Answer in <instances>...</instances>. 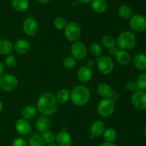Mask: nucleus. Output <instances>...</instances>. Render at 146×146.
Listing matches in <instances>:
<instances>
[{"label": "nucleus", "mask_w": 146, "mask_h": 146, "mask_svg": "<svg viewBox=\"0 0 146 146\" xmlns=\"http://www.w3.org/2000/svg\"><path fill=\"white\" fill-rule=\"evenodd\" d=\"M58 103L56 96L51 92H44L40 94L37 100V110L42 115L51 116L56 113Z\"/></svg>", "instance_id": "1"}, {"label": "nucleus", "mask_w": 146, "mask_h": 146, "mask_svg": "<svg viewBox=\"0 0 146 146\" xmlns=\"http://www.w3.org/2000/svg\"><path fill=\"white\" fill-rule=\"evenodd\" d=\"M70 91H71L70 100L76 106L85 105L88 102L91 98V92L89 89L85 85H77L71 89Z\"/></svg>", "instance_id": "2"}, {"label": "nucleus", "mask_w": 146, "mask_h": 146, "mask_svg": "<svg viewBox=\"0 0 146 146\" xmlns=\"http://www.w3.org/2000/svg\"><path fill=\"white\" fill-rule=\"evenodd\" d=\"M137 42L136 36L130 31H124L118 36L116 39V46L119 50H131L135 47Z\"/></svg>", "instance_id": "3"}, {"label": "nucleus", "mask_w": 146, "mask_h": 146, "mask_svg": "<svg viewBox=\"0 0 146 146\" xmlns=\"http://www.w3.org/2000/svg\"><path fill=\"white\" fill-rule=\"evenodd\" d=\"M115 109V104L113 98H103L97 105V112L101 117L107 118L112 115Z\"/></svg>", "instance_id": "4"}, {"label": "nucleus", "mask_w": 146, "mask_h": 146, "mask_svg": "<svg viewBox=\"0 0 146 146\" xmlns=\"http://www.w3.org/2000/svg\"><path fill=\"white\" fill-rule=\"evenodd\" d=\"M64 30L66 39L72 42L78 41L82 33L81 26L75 21L67 23V25Z\"/></svg>", "instance_id": "5"}, {"label": "nucleus", "mask_w": 146, "mask_h": 146, "mask_svg": "<svg viewBox=\"0 0 146 146\" xmlns=\"http://www.w3.org/2000/svg\"><path fill=\"white\" fill-rule=\"evenodd\" d=\"M19 80L16 76L9 73H4L0 76V89L4 92H11L17 88Z\"/></svg>", "instance_id": "6"}, {"label": "nucleus", "mask_w": 146, "mask_h": 146, "mask_svg": "<svg viewBox=\"0 0 146 146\" xmlns=\"http://www.w3.org/2000/svg\"><path fill=\"white\" fill-rule=\"evenodd\" d=\"M97 68L101 74L108 75L113 72L114 69L113 60L110 56H100L97 59Z\"/></svg>", "instance_id": "7"}, {"label": "nucleus", "mask_w": 146, "mask_h": 146, "mask_svg": "<svg viewBox=\"0 0 146 146\" xmlns=\"http://www.w3.org/2000/svg\"><path fill=\"white\" fill-rule=\"evenodd\" d=\"M71 54L76 60H82L88 54V50L84 42L81 41H76L71 46Z\"/></svg>", "instance_id": "8"}, {"label": "nucleus", "mask_w": 146, "mask_h": 146, "mask_svg": "<svg viewBox=\"0 0 146 146\" xmlns=\"http://www.w3.org/2000/svg\"><path fill=\"white\" fill-rule=\"evenodd\" d=\"M130 27L135 32H142L146 29V20L142 14H133L130 19Z\"/></svg>", "instance_id": "9"}, {"label": "nucleus", "mask_w": 146, "mask_h": 146, "mask_svg": "<svg viewBox=\"0 0 146 146\" xmlns=\"http://www.w3.org/2000/svg\"><path fill=\"white\" fill-rule=\"evenodd\" d=\"M132 104L138 110H146V91L137 90L133 93L131 98Z\"/></svg>", "instance_id": "10"}, {"label": "nucleus", "mask_w": 146, "mask_h": 146, "mask_svg": "<svg viewBox=\"0 0 146 146\" xmlns=\"http://www.w3.org/2000/svg\"><path fill=\"white\" fill-rule=\"evenodd\" d=\"M23 31L29 37L35 36L38 31V24L36 20L32 17L26 19L23 24Z\"/></svg>", "instance_id": "11"}, {"label": "nucleus", "mask_w": 146, "mask_h": 146, "mask_svg": "<svg viewBox=\"0 0 146 146\" xmlns=\"http://www.w3.org/2000/svg\"><path fill=\"white\" fill-rule=\"evenodd\" d=\"M106 130L105 123L101 120H95L90 127V137L91 139L98 138L103 135Z\"/></svg>", "instance_id": "12"}, {"label": "nucleus", "mask_w": 146, "mask_h": 146, "mask_svg": "<svg viewBox=\"0 0 146 146\" xmlns=\"http://www.w3.org/2000/svg\"><path fill=\"white\" fill-rule=\"evenodd\" d=\"M14 127L17 133L21 135H27L31 131V126L29 120L24 118H19L14 124Z\"/></svg>", "instance_id": "13"}, {"label": "nucleus", "mask_w": 146, "mask_h": 146, "mask_svg": "<svg viewBox=\"0 0 146 146\" xmlns=\"http://www.w3.org/2000/svg\"><path fill=\"white\" fill-rule=\"evenodd\" d=\"M96 91L98 95L103 98H113L115 91L110 84L106 82H101L97 85Z\"/></svg>", "instance_id": "14"}, {"label": "nucleus", "mask_w": 146, "mask_h": 146, "mask_svg": "<svg viewBox=\"0 0 146 146\" xmlns=\"http://www.w3.org/2000/svg\"><path fill=\"white\" fill-rule=\"evenodd\" d=\"M72 141L71 135L66 130H61L56 135V142L58 146H71Z\"/></svg>", "instance_id": "15"}, {"label": "nucleus", "mask_w": 146, "mask_h": 146, "mask_svg": "<svg viewBox=\"0 0 146 146\" xmlns=\"http://www.w3.org/2000/svg\"><path fill=\"white\" fill-rule=\"evenodd\" d=\"M77 77L82 83H88L93 77V70L86 65H83L77 71Z\"/></svg>", "instance_id": "16"}, {"label": "nucleus", "mask_w": 146, "mask_h": 146, "mask_svg": "<svg viewBox=\"0 0 146 146\" xmlns=\"http://www.w3.org/2000/svg\"><path fill=\"white\" fill-rule=\"evenodd\" d=\"M35 126L39 133H43L49 130L51 127V121L47 116L41 115L36 120Z\"/></svg>", "instance_id": "17"}, {"label": "nucleus", "mask_w": 146, "mask_h": 146, "mask_svg": "<svg viewBox=\"0 0 146 146\" xmlns=\"http://www.w3.org/2000/svg\"><path fill=\"white\" fill-rule=\"evenodd\" d=\"M31 48V44L28 40L25 39L18 40L14 44V50L19 54H25Z\"/></svg>", "instance_id": "18"}, {"label": "nucleus", "mask_w": 146, "mask_h": 146, "mask_svg": "<svg viewBox=\"0 0 146 146\" xmlns=\"http://www.w3.org/2000/svg\"><path fill=\"white\" fill-rule=\"evenodd\" d=\"M115 57L117 62L123 66L128 64L131 60V54H129L128 51H125V50H118L115 54Z\"/></svg>", "instance_id": "19"}, {"label": "nucleus", "mask_w": 146, "mask_h": 146, "mask_svg": "<svg viewBox=\"0 0 146 146\" xmlns=\"http://www.w3.org/2000/svg\"><path fill=\"white\" fill-rule=\"evenodd\" d=\"M134 66L140 71L146 70V54L143 53H138L134 57L133 60Z\"/></svg>", "instance_id": "20"}, {"label": "nucleus", "mask_w": 146, "mask_h": 146, "mask_svg": "<svg viewBox=\"0 0 146 146\" xmlns=\"http://www.w3.org/2000/svg\"><path fill=\"white\" fill-rule=\"evenodd\" d=\"M91 5L92 9L98 14L104 13L108 9V2L106 0H92Z\"/></svg>", "instance_id": "21"}, {"label": "nucleus", "mask_w": 146, "mask_h": 146, "mask_svg": "<svg viewBox=\"0 0 146 146\" xmlns=\"http://www.w3.org/2000/svg\"><path fill=\"white\" fill-rule=\"evenodd\" d=\"M14 50V44L10 40L7 39L0 40V54L1 55H8L11 54Z\"/></svg>", "instance_id": "22"}, {"label": "nucleus", "mask_w": 146, "mask_h": 146, "mask_svg": "<svg viewBox=\"0 0 146 146\" xmlns=\"http://www.w3.org/2000/svg\"><path fill=\"white\" fill-rule=\"evenodd\" d=\"M55 96L58 104H66L71 98V91L67 88L61 89L57 92Z\"/></svg>", "instance_id": "23"}, {"label": "nucleus", "mask_w": 146, "mask_h": 146, "mask_svg": "<svg viewBox=\"0 0 146 146\" xmlns=\"http://www.w3.org/2000/svg\"><path fill=\"white\" fill-rule=\"evenodd\" d=\"M37 113H38V110L36 107L33 105H27L21 110V115L23 118L30 120L36 117Z\"/></svg>", "instance_id": "24"}, {"label": "nucleus", "mask_w": 146, "mask_h": 146, "mask_svg": "<svg viewBox=\"0 0 146 146\" xmlns=\"http://www.w3.org/2000/svg\"><path fill=\"white\" fill-rule=\"evenodd\" d=\"M29 0H11V6L13 9L19 12L26 11L29 7Z\"/></svg>", "instance_id": "25"}, {"label": "nucleus", "mask_w": 146, "mask_h": 146, "mask_svg": "<svg viewBox=\"0 0 146 146\" xmlns=\"http://www.w3.org/2000/svg\"><path fill=\"white\" fill-rule=\"evenodd\" d=\"M118 14L123 19H129L133 15V11L130 6L123 4L118 8Z\"/></svg>", "instance_id": "26"}, {"label": "nucleus", "mask_w": 146, "mask_h": 146, "mask_svg": "<svg viewBox=\"0 0 146 146\" xmlns=\"http://www.w3.org/2000/svg\"><path fill=\"white\" fill-rule=\"evenodd\" d=\"M29 146H46V143L43 140L42 136L37 133L31 135L28 140Z\"/></svg>", "instance_id": "27"}, {"label": "nucleus", "mask_w": 146, "mask_h": 146, "mask_svg": "<svg viewBox=\"0 0 146 146\" xmlns=\"http://www.w3.org/2000/svg\"><path fill=\"white\" fill-rule=\"evenodd\" d=\"M104 138L106 142H109V143H113L117 138V131L113 127H108L106 128L104 134Z\"/></svg>", "instance_id": "28"}, {"label": "nucleus", "mask_w": 146, "mask_h": 146, "mask_svg": "<svg viewBox=\"0 0 146 146\" xmlns=\"http://www.w3.org/2000/svg\"><path fill=\"white\" fill-rule=\"evenodd\" d=\"M101 44L105 48L109 49L114 46H116V40L113 36L109 34L104 35L101 40Z\"/></svg>", "instance_id": "29"}, {"label": "nucleus", "mask_w": 146, "mask_h": 146, "mask_svg": "<svg viewBox=\"0 0 146 146\" xmlns=\"http://www.w3.org/2000/svg\"><path fill=\"white\" fill-rule=\"evenodd\" d=\"M88 50L93 56L96 57H99L103 53V48L101 44L96 42H94L90 44Z\"/></svg>", "instance_id": "30"}, {"label": "nucleus", "mask_w": 146, "mask_h": 146, "mask_svg": "<svg viewBox=\"0 0 146 146\" xmlns=\"http://www.w3.org/2000/svg\"><path fill=\"white\" fill-rule=\"evenodd\" d=\"M67 20L63 17H57L53 21L54 27L58 30H64L67 25Z\"/></svg>", "instance_id": "31"}, {"label": "nucleus", "mask_w": 146, "mask_h": 146, "mask_svg": "<svg viewBox=\"0 0 146 146\" xmlns=\"http://www.w3.org/2000/svg\"><path fill=\"white\" fill-rule=\"evenodd\" d=\"M42 136L43 140H44V142L46 143V144H52L54 143L56 141V135L54 134V133H53L51 130H47V131L44 132L41 135Z\"/></svg>", "instance_id": "32"}, {"label": "nucleus", "mask_w": 146, "mask_h": 146, "mask_svg": "<svg viewBox=\"0 0 146 146\" xmlns=\"http://www.w3.org/2000/svg\"><path fill=\"white\" fill-rule=\"evenodd\" d=\"M76 65V60L71 56V57H66L63 60V66L64 68L67 70H71L74 68Z\"/></svg>", "instance_id": "33"}, {"label": "nucleus", "mask_w": 146, "mask_h": 146, "mask_svg": "<svg viewBox=\"0 0 146 146\" xmlns=\"http://www.w3.org/2000/svg\"><path fill=\"white\" fill-rule=\"evenodd\" d=\"M135 82L138 86V90H146V72L140 74Z\"/></svg>", "instance_id": "34"}, {"label": "nucleus", "mask_w": 146, "mask_h": 146, "mask_svg": "<svg viewBox=\"0 0 146 146\" xmlns=\"http://www.w3.org/2000/svg\"><path fill=\"white\" fill-rule=\"evenodd\" d=\"M17 57H16L15 55L13 54H8V55L6 56L5 59H4V64H5V66H7V67H9V68L14 67V66L17 64Z\"/></svg>", "instance_id": "35"}, {"label": "nucleus", "mask_w": 146, "mask_h": 146, "mask_svg": "<svg viewBox=\"0 0 146 146\" xmlns=\"http://www.w3.org/2000/svg\"><path fill=\"white\" fill-rule=\"evenodd\" d=\"M11 146H29L28 143L22 137H17L13 140Z\"/></svg>", "instance_id": "36"}, {"label": "nucleus", "mask_w": 146, "mask_h": 146, "mask_svg": "<svg viewBox=\"0 0 146 146\" xmlns=\"http://www.w3.org/2000/svg\"><path fill=\"white\" fill-rule=\"evenodd\" d=\"M125 89L128 92H135V91L138 90L136 82L134 81H128L125 84Z\"/></svg>", "instance_id": "37"}, {"label": "nucleus", "mask_w": 146, "mask_h": 146, "mask_svg": "<svg viewBox=\"0 0 146 146\" xmlns=\"http://www.w3.org/2000/svg\"><path fill=\"white\" fill-rule=\"evenodd\" d=\"M108 53H109L110 55L115 56V54H116L117 52H118V50H119V49L118 48L117 46H114V47H111V48L108 49Z\"/></svg>", "instance_id": "38"}, {"label": "nucleus", "mask_w": 146, "mask_h": 146, "mask_svg": "<svg viewBox=\"0 0 146 146\" xmlns=\"http://www.w3.org/2000/svg\"><path fill=\"white\" fill-rule=\"evenodd\" d=\"M99 146H118L114 143H109V142H104L101 144L99 145Z\"/></svg>", "instance_id": "39"}, {"label": "nucleus", "mask_w": 146, "mask_h": 146, "mask_svg": "<svg viewBox=\"0 0 146 146\" xmlns=\"http://www.w3.org/2000/svg\"><path fill=\"white\" fill-rule=\"evenodd\" d=\"M4 69H5V64L2 62H0V76L4 74Z\"/></svg>", "instance_id": "40"}, {"label": "nucleus", "mask_w": 146, "mask_h": 146, "mask_svg": "<svg viewBox=\"0 0 146 146\" xmlns=\"http://www.w3.org/2000/svg\"><path fill=\"white\" fill-rule=\"evenodd\" d=\"M94 65H95V62H94V60H88V62H87V64H86L87 67H90V68L92 69V67H94Z\"/></svg>", "instance_id": "41"}, {"label": "nucleus", "mask_w": 146, "mask_h": 146, "mask_svg": "<svg viewBox=\"0 0 146 146\" xmlns=\"http://www.w3.org/2000/svg\"><path fill=\"white\" fill-rule=\"evenodd\" d=\"M78 2L81 3V4H89V3L91 2L92 0H76Z\"/></svg>", "instance_id": "42"}, {"label": "nucleus", "mask_w": 146, "mask_h": 146, "mask_svg": "<svg viewBox=\"0 0 146 146\" xmlns=\"http://www.w3.org/2000/svg\"><path fill=\"white\" fill-rule=\"evenodd\" d=\"M36 1H38V3H40V4H47V3L49 2L51 0H36Z\"/></svg>", "instance_id": "43"}, {"label": "nucleus", "mask_w": 146, "mask_h": 146, "mask_svg": "<svg viewBox=\"0 0 146 146\" xmlns=\"http://www.w3.org/2000/svg\"><path fill=\"white\" fill-rule=\"evenodd\" d=\"M3 109H4V104H3L2 102H1V100H0V113H1V112H2Z\"/></svg>", "instance_id": "44"}, {"label": "nucleus", "mask_w": 146, "mask_h": 146, "mask_svg": "<svg viewBox=\"0 0 146 146\" xmlns=\"http://www.w3.org/2000/svg\"><path fill=\"white\" fill-rule=\"evenodd\" d=\"M47 146H58L57 144H55V143H52V144H48Z\"/></svg>", "instance_id": "45"}, {"label": "nucleus", "mask_w": 146, "mask_h": 146, "mask_svg": "<svg viewBox=\"0 0 146 146\" xmlns=\"http://www.w3.org/2000/svg\"><path fill=\"white\" fill-rule=\"evenodd\" d=\"M143 134H144V135H145L146 137V125L145 126V127L143 128Z\"/></svg>", "instance_id": "46"}, {"label": "nucleus", "mask_w": 146, "mask_h": 146, "mask_svg": "<svg viewBox=\"0 0 146 146\" xmlns=\"http://www.w3.org/2000/svg\"><path fill=\"white\" fill-rule=\"evenodd\" d=\"M145 20H146V14H145Z\"/></svg>", "instance_id": "47"}]
</instances>
